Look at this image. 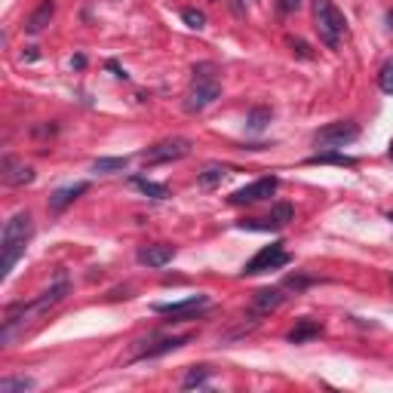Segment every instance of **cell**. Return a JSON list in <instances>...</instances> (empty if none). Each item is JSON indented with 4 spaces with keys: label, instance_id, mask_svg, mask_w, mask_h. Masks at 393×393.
<instances>
[{
    "label": "cell",
    "instance_id": "32",
    "mask_svg": "<svg viewBox=\"0 0 393 393\" xmlns=\"http://www.w3.org/2000/svg\"><path fill=\"white\" fill-rule=\"evenodd\" d=\"M71 68H77V71L86 68V56H74V58H71Z\"/></svg>",
    "mask_w": 393,
    "mask_h": 393
},
{
    "label": "cell",
    "instance_id": "1",
    "mask_svg": "<svg viewBox=\"0 0 393 393\" xmlns=\"http://www.w3.org/2000/svg\"><path fill=\"white\" fill-rule=\"evenodd\" d=\"M31 233H34V221H31L28 212H15L4 224V233H0V277L4 280L10 277L15 262L25 255V249L31 243Z\"/></svg>",
    "mask_w": 393,
    "mask_h": 393
},
{
    "label": "cell",
    "instance_id": "11",
    "mask_svg": "<svg viewBox=\"0 0 393 393\" xmlns=\"http://www.w3.org/2000/svg\"><path fill=\"white\" fill-rule=\"evenodd\" d=\"M89 191V181H74V185H65V188H56L53 194H49V200H46V206H49V212H65L74 200H77L80 194H86Z\"/></svg>",
    "mask_w": 393,
    "mask_h": 393
},
{
    "label": "cell",
    "instance_id": "3",
    "mask_svg": "<svg viewBox=\"0 0 393 393\" xmlns=\"http://www.w3.org/2000/svg\"><path fill=\"white\" fill-rule=\"evenodd\" d=\"M314 19H316V31H320L323 44L329 49H338V40L347 31L344 13H341L332 0H314Z\"/></svg>",
    "mask_w": 393,
    "mask_h": 393
},
{
    "label": "cell",
    "instance_id": "31",
    "mask_svg": "<svg viewBox=\"0 0 393 393\" xmlns=\"http://www.w3.org/2000/svg\"><path fill=\"white\" fill-rule=\"evenodd\" d=\"M280 6H283V13H292L301 6V0H280Z\"/></svg>",
    "mask_w": 393,
    "mask_h": 393
},
{
    "label": "cell",
    "instance_id": "30",
    "mask_svg": "<svg viewBox=\"0 0 393 393\" xmlns=\"http://www.w3.org/2000/svg\"><path fill=\"white\" fill-rule=\"evenodd\" d=\"M108 71H111V74H114V77H117V80H127V77H129V74H127V71H123V68H120V65H117V62H114V58H111V62H108Z\"/></svg>",
    "mask_w": 393,
    "mask_h": 393
},
{
    "label": "cell",
    "instance_id": "12",
    "mask_svg": "<svg viewBox=\"0 0 393 393\" xmlns=\"http://www.w3.org/2000/svg\"><path fill=\"white\" fill-rule=\"evenodd\" d=\"M4 179L6 185H31L34 181V169L31 166H25L22 160H15V157H4Z\"/></svg>",
    "mask_w": 393,
    "mask_h": 393
},
{
    "label": "cell",
    "instance_id": "7",
    "mask_svg": "<svg viewBox=\"0 0 393 393\" xmlns=\"http://www.w3.org/2000/svg\"><path fill=\"white\" fill-rule=\"evenodd\" d=\"M277 188H280V181L273 179V175H264V179L252 181V185H246V188L233 191V194L228 197V203H233V206H249V203H262V200L273 197V191H277Z\"/></svg>",
    "mask_w": 393,
    "mask_h": 393
},
{
    "label": "cell",
    "instance_id": "27",
    "mask_svg": "<svg viewBox=\"0 0 393 393\" xmlns=\"http://www.w3.org/2000/svg\"><path fill=\"white\" fill-rule=\"evenodd\" d=\"M378 86H381V93L393 96V62H387V65H384V68L378 71Z\"/></svg>",
    "mask_w": 393,
    "mask_h": 393
},
{
    "label": "cell",
    "instance_id": "22",
    "mask_svg": "<svg viewBox=\"0 0 393 393\" xmlns=\"http://www.w3.org/2000/svg\"><path fill=\"white\" fill-rule=\"evenodd\" d=\"M34 387H37L34 378H25V375H15V378L0 381V393H25V390H34Z\"/></svg>",
    "mask_w": 393,
    "mask_h": 393
},
{
    "label": "cell",
    "instance_id": "8",
    "mask_svg": "<svg viewBox=\"0 0 393 393\" xmlns=\"http://www.w3.org/2000/svg\"><path fill=\"white\" fill-rule=\"evenodd\" d=\"M203 307H209V298L206 295H188L181 301H169V304H154L157 314H166V316H175V323L181 320H191L197 311H203Z\"/></svg>",
    "mask_w": 393,
    "mask_h": 393
},
{
    "label": "cell",
    "instance_id": "29",
    "mask_svg": "<svg viewBox=\"0 0 393 393\" xmlns=\"http://www.w3.org/2000/svg\"><path fill=\"white\" fill-rule=\"evenodd\" d=\"M286 286L289 289H304V286H311V280H307V277H289Z\"/></svg>",
    "mask_w": 393,
    "mask_h": 393
},
{
    "label": "cell",
    "instance_id": "16",
    "mask_svg": "<svg viewBox=\"0 0 393 393\" xmlns=\"http://www.w3.org/2000/svg\"><path fill=\"white\" fill-rule=\"evenodd\" d=\"M304 163L307 166H347V169H354L356 157H347V154H341V150H323V154L307 157Z\"/></svg>",
    "mask_w": 393,
    "mask_h": 393
},
{
    "label": "cell",
    "instance_id": "14",
    "mask_svg": "<svg viewBox=\"0 0 393 393\" xmlns=\"http://www.w3.org/2000/svg\"><path fill=\"white\" fill-rule=\"evenodd\" d=\"M68 289H71V286H68V280H65L62 273H58V283H56L53 289H46L44 295H40V298L34 301V304H31V311H49V307L58 304V301L68 295Z\"/></svg>",
    "mask_w": 393,
    "mask_h": 393
},
{
    "label": "cell",
    "instance_id": "2",
    "mask_svg": "<svg viewBox=\"0 0 393 393\" xmlns=\"http://www.w3.org/2000/svg\"><path fill=\"white\" fill-rule=\"evenodd\" d=\"M212 71H215V65H197L194 68V80H191V89L185 96V111L188 114L206 111V108L221 96V83Z\"/></svg>",
    "mask_w": 393,
    "mask_h": 393
},
{
    "label": "cell",
    "instance_id": "17",
    "mask_svg": "<svg viewBox=\"0 0 393 393\" xmlns=\"http://www.w3.org/2000/svg\"><path fill=\"white\" fill-rule=\"evenodd\" d=\"M320 335H323V326L316 320H298L295 329L289 332V344H304V341L320 338Z\"/></svg>",
    "mask_w": 393,
    "mask_h": 393
},
{
    "label": "cell",
    "instance_id": "23",
    "mask_svg": "<svg viewBox=\"0 0 393 393\" xmlns=\"http://www.w3.org/2000/svg\"><path fill=\"white\" fill-rule=\"evenodd\" d=\"M237 228L240 231H255V233H271V231H280V224L271 221V219H243V221H237Z\"/></svg>",
    "mask_w": 393,
    "mask_h": 393
},
{
    "label": "cell",
    "instance_id": "36",
    "mask_svg": "<svg viewBox=\"0 0 393 393\" xmlns=\"http://www.w3.org/2000/svg\"><path fill=\"white\" fill-rule=\"evenodd\" d=\"M390 160H393V138H390Z\"/></svg>",
    "mask_w": 393,
    "mask_h": 393
},
{
    "label": "cell",
    "instance_id": "20",
    "mask_svg": "<svg viewBox=\"0 0 393 393\" xmlns=\"http://www.w3.org/2000/svg\"><path fill=\"white\" fill-rule=\"evenodd\" d=\"M273 120V111L271 108H264V105H258V108H252L249 111V117H246V127H249V132H264L267 129V123Z\"/></svg>",
    "mask_w": 393,
    "mask_h": 393
},
{
    "label": "cell",
    "instance_id": "26",
    "mask_svg": "<svg viewBox=\"0 0 393 393\" xmlns=\"http://www.w3.org/2000/svg\"><path fill=\"white\" fill-rule=\"evenodd\" d=\"M181 19H185L188 28H206V13L203 10H194V6H188V10H181Z\"/></svg>",
    "mask_w": 393,
    "mask_h": 393
},
{
    "label": "cell",
    "instance_id": "15",
    "mask_svg": "<svg viewBox=\"0 0 393 393\" xmlns=\"http://www.w3.org/2000/svg\"><path fill=\"white\" fill-rule=\"evenodd\" d=\"M53 15H56V4H53V0H44V4H40L37 10L31 13V19H28V25H25V31H28V34H40V31H44L46 25L53 22Z\"/></svg>",
    "mask_w": 393,
    "mask_h": 393
},
{
    "label": "cell",
    "instance_id": "28",
    "mask_svg": "<svg viewBox=\"0 0 393 393\" xmlns=\"http://www.w3.org/2000/svg\"><path fill=\"white\" fill-rule=\"evenodd\" d=\"M292 53H295L298 58H314V53H311V46H307L304 40H292Z\"/></svg>",
    "mask_w": 393,
    "mask_h": 393
},
{
    "label": "cell",
    "instance_id": "35",
    "mask_svg": "<svg viewBox=\"0 0 393 393\" xmlns=\"http://www.w3.org/2000/svg\"><path fill=\"white\" fill-rule=\"evenodd\" d=\"M387 221H393V209H390V212H387Z\"/></svg>",
    "mask_w": 393,
    "mask_h": 393
},
{
    "label": "cell",
    "instance_id": "4",
    "mask_svg": "<svg viewBox=\"0 0 393 393\" xmlns=\"http://www.w3.org/2000/svg\"><path fill=\"white\" fill-rule=\"evenodd\" d=\"M191 154V138H163L157 145H150L148 150H141V163L145 166H160V163H172V160H181V157Z\"/></svg>",
    "mask_w": 393,
    "mask_h": 393
},
{
    "label": "cell",
    "instance_id": "37",
    "mask_svg": "<svg viewBox=\"0 0 393 393\" xmlns=\"http://www.w3.org/2000/svg\"><path fill=\"white\" fill-rule=\"evenodd\" d=\"M390 286H393V277H390Z\"/></svg>",
    "mask_w": 393,
    "mask_h": 393
},
{
    "label": "cell",
    "instance_id": "25",
    "mask_svg": "<svg viewBox=\"0 0 393 393\" xmlns=\"http://www.w3.org/2000/svg\"><path fill=\"white\" fill-rule=\"evenodd\" d=\"M292 215H295V209H292L289 203H273V209H271V215H267V219L277 221L280 228H283V224H289V221H292Z\"/></svg>",
    "mask_w": 393,
    "mask_h": 393
},
{
    "label": "cell",
    "instance_id": "10",
    "mask_svg": "<svg viewBox=\"0 0 393 393\" xmlns=\"http://www.w3.org/2000/svg\"><path fill=\"white\" fill-rule=\"evenodd\" d=\"M172 258H175V246L169 243H148V246H138L136 252V262L145 267H166Z\"/></svg>",
    "mask_w": 393,
    "mask_h": 393
},
{
    "label": "cell",
    "instance_id": "21",
    "mask_svg": "<svg viewBox=\"0 0 393 393\" xmlns=\"http://www.w3.org/2000/svg\"><path fill=\"white\" fill-rule=\"evenodd\" d=\"M127 166H129V157H98V160L93 163V172L111 175V172H123Z\"/></svg>",
    "mask_w": 393,
    "mask_h": 393
},
{
    "label": "cell",
    "instance_id": "18",
    "mask_svg": "<svg viewBox=\"0 0 393 393\" xmlns=\"http://www.w3.org/2000/svg\"><path fill=\"white\" fill-rule=\"evenodd\" d=\"M132 188H138L145 197H150V200H169L172 194H169V188L166 185H160V181H150V179H141V175H132Z\"/></svg>",
    "mask_w": 393,
    "mask_h": 393
},
{
    "label": "cell",
    "instance_id": "24",
    "mask_svg": "<svg viewBox=\"0 0 393 393\" xmlns=\"http://www.w3.org/2000/svg\"><path fill=\"white\" fill-rule=\"evenodd\" d=\"M209 375H212V372H209V369H206V366H197V369H191V372L185 375V381H181V387H185V390H194V387H203V384L209 381Z\"/></svg>",
    "mask_w": 393,
    "mask_h": 393
},
{
    "label": "cell",
    "instance_id": "33",
    "mask_svg": "<svg viewBox=\"0 0 393 393\" xmlns=\"http://www.w3.org/2000/svg\"><path fill=\"white\" fill-rule=\"evenodd\" d=\"M25 58H28V62H34V58H37V46H28V53H25Z\"/></svg>",
    "mask_w": 393,
    "mask_h": 393
},
{
    "label": "cell",
    "instance_id": "13",
    "mask_svg": "<svg viewBox=\"0 0 393 393\" xmlns=\"http://www.w3.org/2000/svg\"><path fill=\"white\" fill-rule=\"evenodd\" d=\"M283 301H286L283 289H258L252 295V311L255 314H273Z\"/></svg>",
    "mask_w": 393,
    "mask_h": 393
},
{
    "label": "cell",
    "instance_id": "19",
    "mask_svg": "<svg viewBox=\"0 0 393 393\" xmlns=\"http://www.w3.org/2000/svg\"><path fill=\"white\" fill-rule=\"evenodd\" d=\"M224 175H228V169H224L221 163H209L206 169L197 175V185L203 188V191H212L215 185H221V179H224Z\"/></svg>",
    "mask_w": 393,
    "mask_h": 393
},
{
    "label": "cell",
    "instance_id": "9",
    "mask_svg": "<svg viewBox=\"0 0 393 393\" xmlns=\"http://www.w3.org/2000/svg\"><path fill=\"white\" fill-rule=\"evenodd\" d=\"M191 341V335H179V338H163V341H154V344H148V341H138L136 354H132V363H138V359H157L163 354H172V350L185 347Z\"/></svg>",
    "mask_w": 393,
    "mask_h": 393
},
{
    "label": "cell",
    "instance_id": "5",
    "mask_svg": "<svg viewBox=\"0 0 393 393\" xmlns=\"http://www.w3.org/2000/svg\"><path fill=\"white\" fill-rule=\"evenodd\" d=\"M283 246H286V243H283V240H273L271 246H264L262 252H255V255L246 262V267H243V277H255V273L277 271V267L289 264L292 258H289V252H286V249H283Z\"/></svg>",
    "mask_w": 393,
    "mask_h": 393
},
{
    "label": "cell",
    "instance_id": "34",
    "mask_svg": "<svg viewBox=\"0 0 393 393\" xmlns=\"http://www.w3.org/2000/svg\"><path fill=\"white\" fill-rule=\"evenodd\" d=\"M387 25H390V28H393V10L387 13Z\"/></svg>",
    "mask_w": 393,
    "mask_h": 393
},
{
    "label": "cell",
    "instance_id": "6",
    "mask_svg": "<svg viewBox=\"0 0 393 393\" xmlns=\"http://www.w3.org/2000/svg\"><path fill=\"white\" fill-rule=\"evenodd\" d=\"M356 138H359V127L354 120H335V123H329V127L316 129V136H314L316 145H323L329 150H338V148H344Z\"/></svg>",
    "mask_w": 393,
    "mask_h": 393
}]
</instances>
